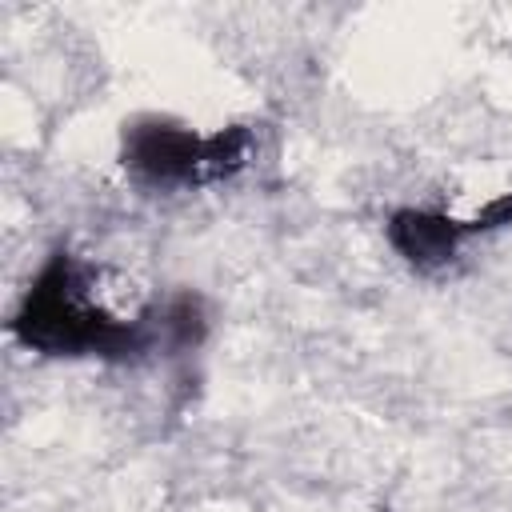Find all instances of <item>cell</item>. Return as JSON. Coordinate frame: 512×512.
<instances>
[{
  "mask_svg": "<svg viewBox=\"0 0 512 512\" xmlns=\"http://www.w3.org/2000/svg\"><path fill=\"white\" fill-rule=\"evenodd\" d=\"M468 228L444 212H428V208H408L396 212L388 224V236L396 244L400 256H408L416 268H440L456 256V244Z\"/></svg>",
  "mask_w": 512,
  "mask_h": 512,
  "instance_id": "1",
  "label": "cell"
}]
</instances>
